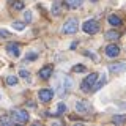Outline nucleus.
Instances as JSON below:
<instances>
[{
	"instance_id": "nucleus-1",
	"label": "nucleus",
	"mask_w": 126,
	"mask_h": 126,
	"mask_svg": "<svg viewBox=\"0 0 126 126\" xmlns=\"http://www.w3.org/2000/svg\"><path fill=\"white\" fill-rule=\"evenodd\" d=\"M96 80H98V74H96V73L88 74V76H87L84 80H82V84H80L82 92H90V90H93V87H94V84H96Z\"/></svg>"
},
{
	"instance_id": "nucleus-2",
	"label": "nucleus",
	"mask_w": 126,
	"mask_h": 126,
	"mask_svg": "<svg viewBox=\"0 0 126 126\" xmlns=\"http://www.w3.org/2000/svg\"><path fill=\"white\" fill-rule=\"evenodd\" d=\"M82 30L88 35H94L99 30V24H98V21H94V19H88V21H85L82 24Z\"/></svg>"
},
{
	"instance_id": "nucleus-3",
	"label": "nucleus",
	"mask_w": 126,
	"mask_h": 126,
	"mask_svg": "<svg viewBox=\"0 0 126 126\" xmlns=\"http://www.w3.org/2000/svg\"><path fill=\"white\" fill-rule=\"evenodd\" d=\"M77 29H79L77 19L71 17V19H68V21L65 22V25H63L62 32H63V33H68V35H73V33H76V32H77Z\"/></svg>"
},
{
	"instance_id": "nucleus-4",
	"label": "nucleus",
	"mask_w": 126,
	"mask_h": 126,
	"mask_svg": "<svg viewBox=\"0 0 126 126\" xmlns=\"http://www.w3.org/2000/svg\"><path fill=\"white\" fill-rule=\"evenodd\" d=\"M11 117L14 118V121H19V123H27V121L30 120L29 113L22 109H14L13 112H11Z\"/></svg>"
},
{
	"instance_id": "nucleus-5",
	"label": "nucleus",
	"mask_w": 126,
	"mask_h": 126,
	"mask_svg": "<svg viewBox=\"0 0 126 126\" xmlns=\"http://www.w3.org/2000/svg\"><path fill=\"white\" fill-rule=\"evenodd\" d=\"M38 98H39V101H41V102H49L54 98V90H50V88L39 90V92H38Z\"/></svg>"
},
{
	"instance_id": "nucleus-6",
	"label": "nucleus",
	"mask_w": 126,
	"mask_h": 126,
	"mask_svg": "<svg viewBox=\"0 0 126 126\" xmlns=\"http://www.w3.org/2000/svg\"><path fill=\"white\" fill-rule=\"evenodd\" d=\"M6 52L10 55H13V57H19V55H21V46H19L17 43H10V44L6 46Z\"/></svg>"
},
{
	"instance_id": "nucleus-7",
	"label": "nucleus",
	"mask_w": 126,
	"mask_h": 126,
	"mask_svg": "<svg viewBox=\"0 0 126 126\" xmlns=\"http://www.w3.org/2000/svg\"><path fill=\"white\" fill-rule=\"evenodd\" d=\"M126 69V63L120 62V63H113V65L109 66V71L112 74H118V73H123V71Z\"/></svg>"
},
{
	"instance_id": "nucleus-8",
	"label": "nucleus",
	"mask_w": 126,
	"mask_h": 126,
	"mask_svg": "<svg viewBox=\"0 0 126 126\" xmlns=\"http://www.w3.org/2000/svg\"><path fill=\"white\" fill-rule=\"evenodd\" d=\"M118 54H120V47L117 44H109L106 47V55L107 57H117Z\"/></svg>"
},
{
	"instance_id": "nucleus-9",
	"label": "nucleus",
	"mask_w": 126,
	"mask_h": 126,
	"mask_svg": "<svg viewBox=\"0 0 126 126\" xmlns=\"http://www.w3.org/2000/svg\"><path fill=\"white\" fill-rule=\"evenodd\" d=\"M76 110L79 113H85V112H88L90 110V104L88 102H85V101H82V99H79L76 102Z\"/></svg>"
},
{
	"instance_id": "nucleus-10",
	"label": "nucleus",
	"mask_w": 126,
	"mask_h": 126,
	"mask_svg": "<svg viewBox=\"0 0 126 126\" xmlns=\"http://www.w3.org/2000/svg\"><path fill=\"white\" fill-rule=\"evenodd\" d=\"M38 74H39V77L44 79V80H46V79H49L50 76H52V66H44V68H41Z\"/></svg>"
},
{
	"instance_id": "nucleus-11",
	"label": "nucleus",
	"mask_w": 126,
	"mask_h": 126,
	"mask_svg": "<svg viewBox=\"0 0 126 126\" xmlns=\"http://www.w3.org/2000/svg\"><path fill=\"white\" fill-rule=\"evenodd\" d=\"M52 13H54V16H58V14L62 13V0H55V2H54Z\"/></svg>"
},
{
	"instance_id": "nucleus-12",
	"label": "nucleus",
	"mask_w": 126,
	"mask_h": 126,
	"mask_svg": "<svg viewBox=\"0 0 126 126\" xmlns=\"http://www.w3.org/2000/svg\"><path fill=\"white\" fill-rule=\"evenodd\" d=\"M120 36H121V35L118 33V32H115V30L107 32V33H106V38L110 39V41H117V39H120Z\"/></svg>"
},
{
	"instance_id": "nucleus-13",
	"label": "nucleus",
	"mask_w": 126,
	"mask_h": 126,
	"mask_svg": "<svg viewBox=\"0 0 126 126\" xmlns=\"http://www.w3.org/2000/svg\"><path fill=\"white\" fill-rule=\"evenodd\" d=\"M109 24L110 25H113V27H118V25H121V19L118 17V16H109Z\"/></svg>"
},
{
	"instance_id": "nucleus-14",
	"label": "nucleus",
	"mask_w": 126,
	"mask_h": 126,
	"mask_svg": "<svg viewBox=\"0 0 126 126\" xmlns=\"http://www.w3.org/2000/svg\"><path fill=\"white\" fill-rule=\"evenodd\" d=\"M65 3L69 8H79L82 5V0H65Z\"/></svg>"
},
{
	"instance_id": "nucleus-15",
	"label": "nucleus",
	"mask_w": 126,
	"mask_h": 126,
	"mask_svg": "<svg viewBox=\"0 0 126 126\" xmlns=\"http://www.w3.org/2000/svg\"><path fill=\"white\" fill-rule=\"evenodd\" d=\"M13 123H14V118L13 117H11V118L6 117V115L5 117H0V125H13Z\"/></svg>"
},
{
	"instance_id": "nucleus-16",
	"label": "nucleus",
	"mask_w": 126,
	"mask_h": 126,
	"mask_svg": "<svg viewBox=\"0 0 126 126\" xmlns=\"http://www.w3.org/2000/svg\"><path fill=\"white\" fill-rule=\"evenodd\" d=\"M13 29L17 30V32H22L24 29H25V24H24V22H19V21H14L13 22Z\"/></svg>"
},
{
	"instance_id": "nucleus-17",
	"label": "nucleus",
	"mask_w": 126,
	"mask_h": 126,
	"mask_svg": "<svg viewBox=\"0 0 126 126\" xmlns=\"http://www.w3.org/2000/svg\"><path fill=\"white\" fill-rule=\"evenodd\" d=\"M11 6H13L14 10H17V11H21V10H24V3L21 2V0H14V2L11 3Z\"/></svg>"
},
{
	"instance_id": "nucleus-18",
	"label": "nucleus",
	"mask_w": 126,
	"mask_h": 126,
	"mask_svg": "<svg viewBox=\"0 0 126 126\" xmlns=\"http://www.w3.org/2000/svg\"><path fill=\"white\" fill-rule=\"evenodd\" d=\"M112 121H113V123H125V121H126V115H115L112 118Z\"/></svg>"
},
{
	"instance_id": "nucleus-19",
	"label": "nucleus",
	"mask_w": 126,
	"mask_h": 126,
	"mask_svg": "<svg viewBox=\"0 0 126 126\" xmlns=\"http://www.w3.org/2000/svg\"><path fill=\"white\" fill-rule=\"evenodd\" d=\"M66 112V106L63 104V102H60V104L57 106V113L55 115H62V113H65Z\"/></svg>"
},
{
	"instance_id": "nucleus-20",
	"label": "nucleus",
	"mask_w": 126,
	"mask_h": 126,
	"mask_svg": "<svg viewBox=\"0 0 126 126\" xmlns=\"http://www.w3.org/2000/svg\"><path fill=\"white\" fill-rule=\"evenodd\" d=\"M6 84L8 85H16V84H17V77H16V76H8L6 77Z\"/></svg>"
},
{
	"instance_id": "nucleus-21",
	"label": "nucleus",
	"mask_w": 126,
	"mask_h": 126,
	"mask_svg": "<svg viewBox=\"0 0 126 126\" xmlns=\"http://www.w3.org/2000/svg\"><path fill=\"white\" fill-rule=\"evenodd\" d=\"M73 71H74V73H82V71H85V66L84 65H76L73 68Z\"/></svg>"
},
{
	"instance_id": "nucleus-22",
	"label": "nucleus",
	"mask_w": 126,
	"mask_h": 126,
	"mask_svg": "<svg viewBox=\"0 0 126 126\" xmlns=\"http://www.w3.org/2000/svg\"><path fill=\"white\" fill-rule=\"evenodd\" d=\"M24 19H25L27 22H30L32 21V11H25V13H24Z\"/></svg>"
},
{
	"instance_id": "nucleus-23",
	"label": "nucleus",
	"mask_w": 126,
	"mask_h": 126,
	"mask_svg": "<svg viewBox=\"0 0 126 126\" xmlns=\"http://www.w3.org/2000/svg\"><path fill=\"white\" fill-rule=\"evenodd\" d=\"M19 76H22L24 79H29V76H30V74H29V71H25V69H21V71H19Z\"/></svg>"
},
{
	"instance_id": "nucleus-24",
	"label": "nucleus",
	"mask_w": 126,
	"mask_h": 126,
	"mask_svg": "<svg viewBox=\"0 0 126 126\" xmlns=\"http://www.w3.org/2000/svg\"><path fill=\"white\" fill-rule=\"evenodd\" d=\"M0 36H5V38H10V32H6V30H0Z\"/></svg>"
},
{
	"instance_id": "nucleus-25",
	"label": "nucleus",
	"mask_w": 126,
	"mask_h": 126,
	"mask_svg": "<svg viewBox=\"0 0 126 126\" xmlns=\"http://www.w3.org/2000/svg\"><path fill=\"white\" fill-rule=\"evenodd\" d=\"M33 58H36V54H29L27 55V60H33Z\"/></svg>"
},
{
	"instance_id": "nucleus-26",
	"label": "nucleus",
	"mask_w": 126,
	"mask_h": 126,
	"mask_svg": "<svg viewBox=\"0 0 126 126\" xmlns=\"http://www.w3.org/2000/svg\"><path fill=\"white\" fill-rule=\"evenodd\" d=\"M92 2H98V0H92Z\"/></svg>"
}]
</instances>
